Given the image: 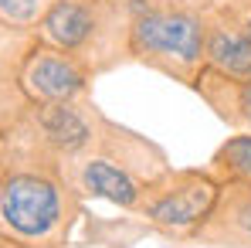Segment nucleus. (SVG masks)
<instances>
[{
    "label": "nucleus",
    "mask_w": 251,
    "mask_h": 248,
    "mask_svg": "<svg viewBox=\"0 0 251 248\" xmlns=\"http://www.w3.org/2000/svg\"><path fill=\"white\" fill-rule=\"evenodd\" d=\"M65 228V191L44 170H7L0 180V231L21 242H51Z\"/></svg>",
    "instance_id": "obj_1"
},
{
    "label": "nucleus",
    "mask_w": 251,
    "mask_h": 248,
    "mask_svg": "<svg viewBox=\"0 0 251 248\" xmlns=\"http://www.w3.org/2000/svg\"><path fill=\"white\" fill-rule=\"evenodd\" d=\"M221 180L210 170H163L139 191V211L163 231H194L210 218Z\"/></svg>",
    "instance_id": "obj_2"
},
{
    "label": "nucleus",
    "mask_w": 251,
    "mask_h": 248,
    "mask_svg": "<svg viewBox=\"0 0 251 248\" xmlns=\"http://www.w3.org/2000/svg\"><path fill=\"white\" fill-rule=\"evenodd\" d=\"M207 28L187 10H143L129 28V51L167 72H201Z\"/></svg>",
    "instance_id": "obj_3"
},
{
    "label": "nucleus",
    "mask_w": 251,
    "mask_h": 248,
    "mask_svg": "<svg viewBox=\"0 0 251 248\" xmlns=\"http://www.w3.org/2000/svg\"><path fill=\"white\" fill-rule=\"evenodd\" d=\"M88 85V72L61 48H38L24 58L21 92L31 102H75Z\"/></svg>",
    "instance_id": "obj_4"
},
{
    "label": "nucleus",
    "mask_w": 251,
    "mask_h": 248,
    "mask_svg": "<svg viewBox=\"0 0 251 248\" xmlns=\"http://www.w3.org/2000/svg\"><path fill=\"white\" fill-rule=\"evenodd\" d=\"M31 123H34V133H38V143L44 150L58 153V157L82 153L95 139L92 119L75 102H34Z\"/></svg>",
    "instance_id": "obj_5"
},
{
    "label": "nucleus",
    "mask_w": 251,
    "mask_h": 248,
    "mask_svg": "<svg viewBox=\"0 0 251 248\" xmlns=\"http://www.w3.org/2000/svg\"><path fill=\"white\" fill-rule=\"evenodd\" d=\"M194 85L217 109L221 119L234 126H251V79H227L214 68H201L194 75Z\"/></svg>",
    "instance_id": "obj_6"
},
{
    "label": "nucleus",
    "mask_w": 251,
    "mask_h": 248,
    "mask_svg": "<svg viewBox=\"0 0 251 248\" xmlns=\"http://www.w3.org/2000/svg\"><path fill=\"white\" fill-rule=\"evenodd\" d=\"M44 34L68 55L85 51L95 38V14L82 0H54L44 14Z\"/></svg>",
    "instance_id": "obj_7"
},
{
    "label": "nucleus",
    "mask_w": 251,
    "mask_h": 248,
    "mask_svg": "<svg viewBox=\"0 0 251 248\" xmlns=\"http://www.w3.org/2000/svg\"><path fill=\"white\" fill-rule=\"evenodd\" d=\"M82 187L92 197H105L119 207H136L139 191H143V184L126 166H116L105 157H92L82 164Z\"/></svg>",
    "instance_id": "obj_8"
},
{
    "label": "nucleus",
    "mask_w": 251,
    "mask_h": 248,
    "mask_svg": "<svg viewBox=\"0 0 251 248\" xmlns=\"http://www.w3.org/2000/svg\"><path fill=\"white\" fill-rule=\"evenodd\" d=\"M204 58H207V68L227 79H251V44L241 31L214 28L204 38Z\"/></svg>",
    "instance_id": "obj_9"
},
{
    "label": "nucleus",
    "mask_w": 251,
    "mask_h": 248,
    "mask_svg": "<svg viewBox=\"0 0 251 248\" xmlns=\"http://www.w3.org/2000/svg\"><path fill=\"white\" fill-rule=\"evenodd\" d=\"M210 173L227 184V180H248L251 177V133H238L224 139L210 160Z\"/></svg>",
    "instance_id": "obj_10"
},
{
    "label": "nucleus",
    "mask_w": 251,
    "mask_h": 248,
    "mask_svg": "<svg viewBox=\"0 0 251 248\" xmlns=\"http://www.w3.org/2000/svg\"><path fill=\"white\" fill-rule=\"evenodd\" d=\"M44 10V0H0V17L14 24H31Z\"/></svg>",
    "instance_id": "obj_11"
},
{
    "label": "nucleus",
    "mask_w": 251,
    "mask_h": 248,
    "mask_svg": "<svg viewBox=\"0 0 251 248\" xmlns=\"http://www.w3.org/2000/svg\"><path fill=\"white\" fill-rule=\"evenodd\" d=\"M0 248H31V245L21 242V238H14V235H7V231H0Z\"/></svg>",
    "instance_id": "obj_12"
},
{
    "label": "nucleus",
    "mask_w": 251,
    "mask_h": 248,
    "mask_svg": "<svg viewBox=\"0 0 251 248\" xmlns=\"http://www.w3.org/2000/svg\"><path fill=\"white\" fill-rule=\"evenodd\" d=\"M7 160H10V157H7V143H3V136H0V180L7 177Z\"/></svg>",
    "instance_id": "obj_13"
},
{
    "label": "nucleus",
    "mask_w": 251,
    "mask_h": 248,
    "mask_svg": "<svg viewBox=\"0 0 251 248\" xmlns=\"http://www.w3.org/2000/svg\"><path fill=\"white\" fill-rule=\"evenodd\" d=\"M245 38H248V44H251V17H248V24H245V31H241Z\"/></svg>",
    "instance_id": "obj_14"
}]
</instances>
